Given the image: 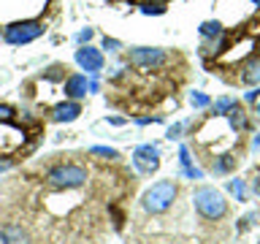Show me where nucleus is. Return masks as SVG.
<instances>
[{"label": "nucleus", "mask_w": 260, "mask_h": 244, "mask_svg": "<svg viewBox=\"0 0 260 244\" xmlns=\"http://www.w3.org/2000/svg\"><path fill=\"white\" fill-rule=\"evenodd\" d=\"M192 203L206 220H219L228 211V201L217 187H198L192 195Z\"/></svg>", "instance_id": "f257e3e1"}, {"label": "nucleus", "mask_w": 260, "mask_h": 244, "mask_svg": "<svg viewBox=\"0 0 260 244\" xmlns=\"http://www.w3.org/2000/svg\"><path fill=\"white\" fill-rule=\"evenodd\" d=\"M174 201H176V185L171 182V179H162V182L152 185L149 190L144 193V198H141L144 209L149 211V215H160V211H166Z\"/></svg>", "instance_id": "f03ea898"}, {"label": "nucleus", "mask_w": 260, "mask_h": 244, "mask_svg": "<svg viewBox=\"0 0 260 244\" xmlns=\"http://www.w3.org/2000/svg\"><path fill=\"white\" fill-rule=\"evenodd\" d=\"M46 182L57 187V190H76L87 182V171L81 166H57L49 171Z\"/></svg>", "instance_id": "7ed1b4c3"}, {"label": "nucleus", "mask_w": 260, "mask_h": 244, "mask_svg": "<svg viewBox=\"0 0 260 244\" xmlns=\"http://www.w3.org/2000/svg\"><path fill=\"white\" fill-rule=\"evenodd\" d=\"M6 41L11 46H22V44H30L36 41L38 36H44V24L38 19H24V22H14V24H6L3 30Z\"/></svg>", "instance_id": "20e7f679"}, {"label": "nucleus", "mask_w": 260, "mask_h": 244, "mask_svg": "<svg viewBox=\"0 0 260 244\" xmlns=\"http://www.w3.org/2000/svg\"><path fill=\"white\" fill-rule=\"evenodd\" d=\"M133 166L138 174H154L160 168V149L154 144H141L133 152Z\"/></svg>", "instance_id": "39448f33"}, {"label": "nucleus", "mask_w": 260, "mask_h": 244, "mask_svg": "<svg viewBox=\"0 0 260 244\" xmlns=\"http://www.w3.org/2000/svg\"><path fill=\"white\" fill-rule=\"evenodd\" d=\"M130 63L144 68V71H152V68H160L166 63V52L154 49V46H136V49H130Z\"/></svg>", "instance_id": "423d86ee"}, {"label": "nucleus", "mask_w": 260, "mask_h": 244, "mask_svg": "<svg viewBox=\"0 0 260 244\" xmlns=\"http://www.w3.org/2000/svg\"><path fill=\"white\" fill-rule=\"evenodd\" d=\"M24 144V130L11 122H0V155H14Z\"/></svg>", "instance_id": "0eeeda50"}, {"label": "nucleus", "mask_w": 260, "mask_h": 244, "mask_svg": "<svg viewBox=\"0 0 260 244\" xmlns=\"http://www.w3.org/2000/svg\"><path fill=\"white\" fill-rule=\"evenodd\" d=\"M76 63H79L87 73L98 76V73H101V68H103V54L98 52V49H92V46H81V49H76Z\"/></svg>", "instance_id": "6e6552de"}, {"label": "nucleus", "mask_w": 260, "mask_h": 244, "mask_svg": "<svg viewBox=\"0 0 260 244\" xmlns=\"http://www.w3.org/2000/svg\"><path fill=\"white\" fill-rule=\"evenodd\" d=\"M81 114V106L76 101H65V103H57L52 109V119L54 122H73Z\"/></svg>", "instance_id": "1a4fd4ad"}, {"label": "nucleus", "mask_w": 260, "mask_h": 244, "mask_svg": "<svg viewBox=\"0 0 260 244\" xmlns=\"http://www.w3.org/2000/svg\"><path fill=\"white\" fill-rule=\"evenodd\" d=\"M87 89H89V81L87 76H68V81H65V95L71 98V101H79V98H84L87 95Z\"/></svg>", "instance_id": "9d476101"}, {"label": "nucleus", "mask_w": 260, "mask_h": 244, "mask_svg": "<svg viewBox=\"0 0 260 244\" xmlns=\"http://www.w3.org/2000/svg\"><path fill=\"white\" fill-rule=\"evenodd\" d=\"M179 163H182V174H184L187 179H203V168L192 166L190 146H182V149H179Z\"/></svg>", "instance_id": "9b49d317"}, {"label": "nucleus", "mask_w": 260, "mask_h": 244, "mask_svg": "<svg viewBox=\"0 0 260 244\" xmlns=\"http://www.w3.org/2000/svg\"><path fill=\"white\" fill-rule=\"evenodd\" d=\"M252 46H255V38H244L241 44L231 46V49H236V52L222 54V57H219V63H222V65H233V63H236V57H239V60H241V57H247V54L252 52Z\"/></svg>", "instance_id": "f8f14e48"}, {"label": "nucleus", "mask_w": 260, "mask_h": 244, "mask_svg": "<svg viewBox=\"0 0 260 244\" xmlns=\"http://www.w3.org/2000/svg\"><path fill=\"white\" fill-rule=\"evenodd\" d=\"M236 106H239V101H236L233 95H225V98H217L214 103H211V114H214V117H228V114H231Z\"/></svg>", "instance_id": "ddd939ff"}, {"label": "nucleus", "mask_w": 260, "mask_h": 244, "mask_svg": "<svg viewBox=\"0 0 260 244\" xmlns=\"http://www.w3.org/2000/svg\"><path fill=\"white\" fill-rule=\"evenodd\" d=\"M0 236H3L6 244H27V233L22 231V225H6Z\"/></svg>", "instance_id": "4468645a"}, {"label": "nucleus", "mask_w": 260, "mask_h": 244, "mask_svg": "<svg viewBox=\"0 0 260 244\" xmlns=\"http://www.w3.org/2000/svg\"><path fill=\"white\" fill-rule=\"evenodd\" d=\"M241 81L244 84H260V60H249L241 71Z\"/></svg>", "instance_id": "2eb2a0df"}, {"label": "nucleus", "mask_w": 260, "mask_h": 244, "mask_svg": "<svg viewBox=\"0 0 260 244\" xmlns=\"http://www.w3.org/2000/svg\"><path fill=\"white\" fill-rule=\"evenodd\" d=\"M198 30H201V36H203V38H219V36H222V22H219V19L203 22Z\"/></svg>", "instance_id": "dca6fc26"}, {"label": "nucleus", "mask_w": 260, "mask_h": 244, "mask_svg": "<svg viewBox=\"0 0 260 244\" xmlns=\"http://www.w3.org/2000/svg\"><path fill=\"white\" fill-rule=\"evenodd\" d=\"M228 122H231L233 130H247V125H249V122H247V114H244L239 106H236V109L228 114Z\"/></svg>", "instance_id": "f3484780"}, {"label": "nucleus", "mask_w": 260, "mask_h": 244, "mask_svg": "<svg viewBox=\"0 0 260 244\" xmlns=\"http://www.w3.org/2000/svg\"><path fill=\"white\" fill-rule=\"evenodd\" d=\"M228 190H231V195L236 201L247 198V185H244V179H231V182H228Z\"/></svg>", "instance_id": "a211bd4d"}, {"label": "nucleus", "mask_w": 260, "mask_h": 244, "mask_svg": "<svg viewBox=\"0 0 260 244\" xmlns=\"http://www.w3.org/2000/svg\"><path fill=\"white\" fill-rule=\"evenodd\" d=\"M233 168V158L231 155H219L214 160V174H228V171Z\"/></svg>", "instance_id": "6ab92c4d"}, {"label": "nucleus", "mask_w": 260, "mask_h": 244, "mask_svg": "<svg viewBox=\"0 0 260 244\" xmlns=\"http://www.w3.org/2000/svg\"><path fill=\"white\" fill-rule=\"evenodd\" d=\"M89 155H95V158H103V160L119 158V152H117V149H111V146H92V149H89Z\"/></svg>", "instance_id": "aec40b11"}, {"label": "nucleus", "mask_w": 260, "mask_h": 244, "mask_svg": "<svg viewBox=\"0 0 260 244\" xmlns=\"http://www.w3.org/2000/svg\"><path fill=\"white\" fill-rule=\"evenodd\" d=\"M190 103L195 106V109H206V106H211V101H209L206 93H192V95H190Z\"/></svg>", "instance_id": "412c9836"}, {"label": "nucleus", "mask_w": 260, "mask_h": 244, "mask_svg": "<svg viewBox=\"0 0 260 244\" xmlns=\"http://www.w3.org/2000/svg\"><path fill=\"white\" fill-rule=\"evenodd\" d=\"M162 11H166V8L157 6V3H144V6H141V14H146V16H149V14L157 16V14H162Z\"/></svg>", "instance_id": "4be33fe9"}, {"label": "nucleus", "mask_w": 260, "mask_h": 244, "mask_svg": "<svg viewBox=\"0 0 260 244\" xmlns=\"http://www.w3.org/2000/svg\"><path fill=\"white\" fill-rule=\"evenodd\" d=\"M187 125H184V122H176V125H171L168 128V138H171V141H174V138H179V136H182V130H184Z\"/></svg>", "instance_id": "5701e85b"}, {"label": "nucleus", "mask_w": 260, "mask_h": 244, "mask_svg": "<svg viewBox=\"0 0 260 244\" xmlns=\"http://www.w3.org/2000/svg\"><path fill=\"white\" fill-rule=\"evenodd\" d=\"M14 119V109L11 106H0V122H11Z\"/></svg>", "instance_id": "b1692460"}, {"label": "nucleus", "mask_w": 260, "mask_h": 244, "mask_svg": "<svg viewBox=\"0 0 260 244\" xmlns=\"http://www.w3.org/2000/svg\"><path fill=\"white\" fill-rule=\"evenodd\" d=\"M103 49H109V52H119V41L117 38H103Z\"/></svg>", "instance_id": "393cba45"}, {"label": "nucleus", "mask_w": 260, "mask_h": 244, "mask_svg": "<svg viewBox=\"0 0 260 244\" xmlns=\"http://www.w3.org/2000/svg\"><path fill=\"white\" fill-rule=\"evenodd\" d=\"M92 36H95V30H92V27H87V30H81V33H79V41H81V44H87V41L92 38Z\"/></svg>", "instance_id": "a878e982"}, {"label": "nucleus", "mask_w": 260, "mask_h": 244, "mask_svg": "<svg viewBox=\"0 0 260 244\" xmlns=\"http://www.w3.org/2000/svg\"><path fill=\"white\" fill-rule=\"evenodd\" d=\"M138 125H149V122H160V117H141V119H136Z\"/></svg>", "instance_id": "bb28decb"}, {"label": "nucleus", "mask_w": 260, "mask_h": 244, "mask_svg": "<svg viewBox=\"0 0 260 244\" xmlns=\"http://www.w3.org/2000/svg\"><path fill=\"white\" fill-rule=\"evenodd\" d=\"M257 93H260V89H249V93H247V95H244V98H247V101H249V103H255V101H257Z\"/></svg>", "instance_id": "cd10ccee"}, {"label": "nucleus", "mask_w": 260, "mask_h": 244, "mask_svg": "<svg viewBox=\"0 0 260 244\" xmlns=\"http://www.w3.org/2000/svg\"><path fill=\"white\" fill-rule=\"evenodd\" d=\"M11 166H14L11 160H0V174H3V171H8V168H11Z\"/></svg>", "instance_id": "c85d7f7f"}, {"label": "nucleus", "mask_w": 260, "mask_h": 244, "mask_svg": "<svg viewBox=\"0 0 260 244\" xmlns=\"http://www.w3.org/2000/svg\"><path fill=\"white\" fill-rule=\"evenodd\" d=\"M252 190H255V195L260 198V176H255V182H252Z\"/></svg>", "instance_id": "c756f323"}, {"label": "nucleus", "mask_w": 260, "mask_h": 244, "mask_svg": "<svg viewBox=\"0 0 260 244\" xmlns=\"http://www.w3.org/2000/svg\"><path fill=\"white\" fill-rule=\"evenodd\" d=\"M109 122H111V125H125V119H122V117H109Z\"/></svg>", "instance_id": "7c9ffc66"}, {"label": "nucleus", "mask_w": 260, "mask_h": 244, "mask_svg": "<svg viewBox=\"0 0 260 244\" xmlns=\"http://www.w3.org/2000/svg\"><path fill=\"white\" fill-rule=\"evenodd\" d=\"M252 149H260V133L255 136V141H252Z\"/></svg>", "instance_id": "2f4dec72"}, {"label": "nucleus", "mask_w": 260, "mask_h": 244, "mask_svg": "<svg viewBox=\"0 0 260 244\" xmlns=\"http://www.w3.org/2000/svg\"><path fill=\"white\" fill-rule=\"evenodd\" d=\"M152 3H157V6H162V3H166V0H152Z\"/></svg>", "instance_id": "473e14b6"}, {"label": "nucleus", "mask_w": 260, "mask_h": 244, "mask_svg": "<svg viewBox=\"0 0 260 244\" xmlns=\"http://www.w3.org/2000/svg\"><path fill=\"white\" fill-rule=\"evenodd\" d=\"M257 117H260V103H257Z\"/></svg>", "instance_id": "72a5a7b5"}, {"label": "nucleus", "mask_w": 260, "mask_h": 244, "mask_svg": "<svg viewBox=\"0 0 260 244\" xmlns=\"http://www.w3.org/2000/svg\"><path fill=\"white\" fill-rule=\"evenodd\" d=\"M252 3H257V6H260V0H252Z\"/></svg>", "instance_id": "f704fd0d"}]
</instances>
